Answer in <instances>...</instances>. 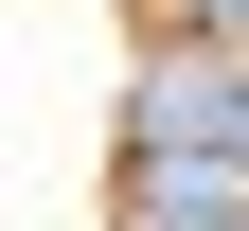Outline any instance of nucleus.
Returning a JSON list of instances; mask_svg holds the SVG:
<instances>
[{"label":"nucleus","mask_w":249,"mask_h":231,"mask_svg":"<svg viewBox=\"0 0 249 231\" xmlns=\"http://www.w3.org/2000/svg\"><path fill=\"white\" fill-rule=\"evenodd\" d=\"M124 160H142V195H249V71L231 53H160L124 89Z\"/></svg>","instance_id":"obj_1"},{"label":"nucleus","mask_w":249,"mask_h":231,"mask_svg":"<svg viewBox=\"0 0 249 231\" xmlns=\"http://www.w3.org/2000/svg\"><path fill=\"white\" fill-rule=\"evenodd\" d=\"M160 18H178V53H231L249 71V0H160Z\"/></svg>","instance_id":"obj_2"}]
</instances>
